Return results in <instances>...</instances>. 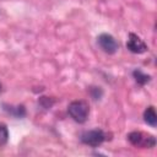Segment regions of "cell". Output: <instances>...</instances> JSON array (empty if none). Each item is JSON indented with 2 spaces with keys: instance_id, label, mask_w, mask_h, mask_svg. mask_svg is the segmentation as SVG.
Here are the masks:
<instances>
[{
  "instance_id": "cell-4",
  "label": "cell",
  "mask_w": 157,
  "mask_h": 157,
  "mask_svg": "<svg viewBox=\"0 0 157 157\" xmlns=\"http://www.w3.org/2000/svg\"><path fill=\"white\" fill-rule=\"evenodd\" d=\"M97 42H98V45L101 47V49L104 53H107V54H114L118 50V48H119L118 42L109 33H102V34H99Z\"/></svg>"
},
{
  "instance_id": "cell-9",
  "label": "cell",
  "mask_w": 157,
  "mask_h": 157,
  "mask_svg": "<svg viewBox=\"0 0 157 157\" xmlns=\"http://www.w3.org/2000/svg\"><path fill=\"white\" fill-rule=\"evenodd\" d=\"M7 140H9V130H7V126H6V124L0 123V146L6 145Z\"/></svg>"
},
{
  "instance_id": "cell-10",
  "label": "cell",
  "mask_w": 157,
  "mask_h": 157,
  "mask_svg": "<svg viewBox=\"0 0 157 157\" xmlns=\"http://www.w3.org/2000/svg\"><path fill=\"white\" fill-rule=\"evenodd\" d=\"M90 94L94 101H97V99H101V97L103 94V91H102L101 87H91L90 88Z\"/></svg>"
},
{
  "instance_id": "cell-1",
  "label": "cell",
  "mask_w": 157,
  "mask_h": 157,
  "mask_svg": "<svg viewBox=\"0 0 157 157\" xmlns=\"http://www.w3.org/2000/svg\"><path fill=\"white\" fill-rule=\"evenodd\" d=\"M69 115L77 123L82 124L87 120L90 114V105L86 101H74L67 107Z\"/></svg>"
},
{
  "instance_id": "cell-11",
  "label": "cell",
  "mask_w": 157,
  "mask_h": 157,
  "mask_svg": "<svg viewBox=\"0 0 157 157\" xmlns=\"http://www.w3.org/2000/svg\"><path fill=\"white\" fill-rule=\"evenodd\" d=\"M39 104H40L43 108L48 109V108H50V107L54 104V101H53V99H49V97H40V98H39Z\"/></svg>"
},
{
  "instance_id": "cell-7",
  "label": "cell",
  "mask_w": 157,
  "mask_h": 157,
  "mask_svg": "<svg viewBox=\"0 0 157 157\" xmlns=\"http://www.w3.org/2000/svg\"><path fill=\"white\" fill-rule=\"evenodd\" d=\"M144 119L151 126H156L157 125V114H156L155 107L150 105V107L146 108V110L144 112Z\"/></svg>"
},
{
  "instance_id": "cell-2",
  "label": "cell",
  "mask_w": 157,
  "mask_h": 157,
  "mask_svg": "<svg viewBox=\"0 0 157 157\" xmlns=\"http://www.w3.org/2000/svg\"><path fill=\"white\" fill-rule=\"evenodd\" d=\"M128 140L130 141L131 145L136 147H142V148H151L156 145V139L150 135L145 134L142 131H132L128 135Z\"/></svg>"
},
{
  "instance_id": "cell-5",
  "label": "cell",
  "mask_w": 157,
  "mask_h": 157,
  "mask_svg": "<svg viewBox=\"0 0 157 157\" xmlns=\"http://www.w3.org/2000/svg\"><path fill=\"white\" fill-rule=\"evenodd\" d=\"M126 48L135 54H142L147 50L146 43L135 33H129V38L126 42Z\"/></svg>"
},
{
  "instance_id": "cell-12",
  "label": "cell",
  "mask_w": 157,
  "mask_h": 157,
  "mask_svg": "<svg viewBox=\"0 0 157 157\" xmlns=\"http://www.w3.org/2000/svg\"><path fill=\"white\" fill-rule=\"evenodd\" d=\"M0 91H1V83H0Z\"/></svg>"
},
{
  "instance_id": "cell-6",
  "label": "cell",
  "mask_w": 157,
  "mask_h": 157,
  "mask_svg": "<svg viewBox=\"0 0 157 157\" xmlns=\"http://www.w3.org/2000/svg\"><path fill=\"white\" fill-rule=\"evenodd\" d=\"M4 109L9 113V114H11V115H13L15 118H23L25 115H26V109H25V107L21 104V105H7V104H4Z\"/></svg>"
},
{
  "instance_id": "cell-8",
  "label": "cell",
  "mask_w": 157,
  "mask_h": 157,
  "mask_svg": "<svg viewBox=\"0 0 157 157\" xmlns=\"http://www.w3.org/2000/svg\"><path fill=\"white\" fill-rule=\"evenodd\" d=\"M132 76H134V78H135V81H136L140 86L146 85V83L150 82V80H151V76L147 75V74H144L141 70H134V71H132Z\"/></svg>"
},
{
  "instance_id": "cell-3",
  "label": "cell",
  "mask_w": 157,
  "mask_h": 157,
  "mask_svg": "<svg viewBox=\"0 0 157 157\" xmlns=\"http://www.w3.org/2000/svg\"><path fill=\"white\" fill-rule=\"evenodd\" d=\"M104 140H105V134L101 129L88 130V131H85L81 135V141L85 145H88V146H92V147L99 146Z\"/></svg>"
}]
</instances>
